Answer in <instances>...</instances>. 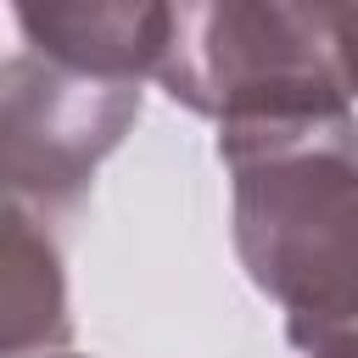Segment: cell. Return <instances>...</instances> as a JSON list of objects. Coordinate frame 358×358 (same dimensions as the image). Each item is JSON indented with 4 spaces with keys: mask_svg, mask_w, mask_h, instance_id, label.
Returning <instances> with one entry per match:
<instances>
[{
    "mask_svg": "<svg viewBox=\"0 0 358 358\" xmlns=\"http://www.w3.org/2000/svg\"><path fill=\"white\" fill-rule=\"evenodd\" d=\"M157 78L224 123L218 151L352 140L358 28L347 6H168Z\"/></svg>",
    "mask_w": 358,
    "mask_h": 358,
    "instance_id": "obj_1",
    "label": "cell"
},
{
    "mask_svg": "<svg viewBox=\"0 0 358 358\" xmlns=\"http://www.w3.org/2000/svg\"><path fill=\"white\" fill-rule=\"evenodd\" d=\"M235 246L313 358H358V140H285L224 157Z\"/></svg>",
    "mask_w": 358,
    "mask_h": 358,
    "instance_id": "obj_2",
    "label": "cell"
},
{
    "mask_svg": "<svg viewBox=\"0 0 358 358\" xmlns=\"http://www.w3.org/2000/svg\"><path fill=\"white\" fill-rule=\"evenodd\" d=\"M140 117L134 78H95L50 56L0 67V185L28 201H62Z\"/></svg>",
    "mask_w": 358,
    "mask_h": 358,
    "instance_id": "obj_3",
    "label": "cell"
},
{
    "mask_svg": "<svg viewBox=\"0 0 358 358\" xmlns=\"http://www.w3.org/2000/svg\"><path fill=\"white\" fill-rule=\"evenodd\" d=\"M17 22L34 56L134 84L140 73H157L168 39V6H22Z\"/></svg>",
    "mask_w": 358,
    "mask_h": 358,
    "instance_id": "obj_4",
    "label": "cell"
},
{
    "mask_svg": "<svg viewBox=\"0 0 358 358\" xmlns=\"http://www.w3.org/2000/svg\"><path fill=\"white\" fill-rule=\"evenodd\" d=\"M352 28H358V11H352Z\"/></svg>",
    "mask_w": 358,
    "mask_h": 358,
    "instance_id": "obj_5",
    "label": "cell"
}]
</instances>
